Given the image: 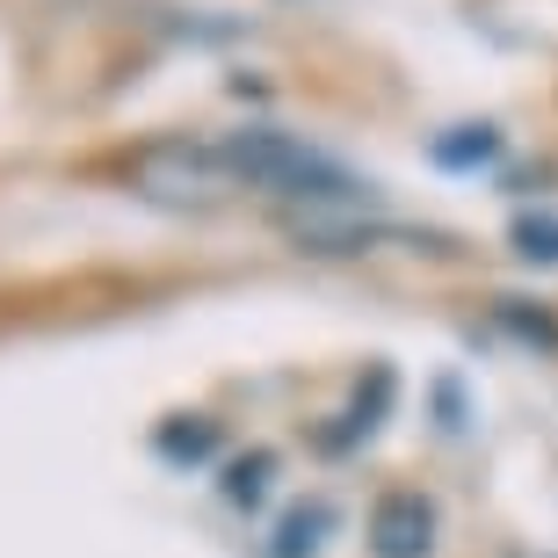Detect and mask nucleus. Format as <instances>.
<instances>
[{
    "instance_id": "423d86ee",
    "label": "nucleus",
    "mask_w": 558,
    "mask_h": 558,
    "mask_svg": "<svg viewBox=\"0 0 558 558\" xmlns=\"http://www.w3.org/2000/svg\"><path fill=\"white\" fill-rule=\"evenodd\" d=\"M327 530H333V508H327V500H305V508H290V515H283L269 558H312L319 544H327Z\"/></svg>"
},
{
    "instance_id": "6e6552de",
    "label": "nucleus",
    "mask_w": 558,
    "mask_h": 558,
    "mask_svg": "<svg viewBox=\"0 0 558 558\" xmlns=\"http://www.w3.org/2000/svg\"><path fill=\"white\" fill-rule=\"evenodd\" d=\"M269 478H276V457L269 450H247L226 464V500L232 508H262L269 500Z\"/></svg>"
},
{
    "instance_id": "39448f33",
    "label": "nucleus",
    "mask_w": 558,
    "mask_h": 558,
    "mask_svg": "<svg viewBox=\"0 0 558 558\" xmlns=\"http://www.w3.org/2000/svg\"><path fill=\"white\" fill-rule=\"evenodd\" d=\"M153 450H160L167 464H204V457H218V421L210 414H167L160 428H153Z\"/></svg>"
},
{
    "instance_id": "7ed1b4c3",
    "label": "nucleus",
    "mask_w": 558,
    "mask_h": 558,
    "mask_svg": "<svg viewBox=\"0 0 558 558\" xmlns=\"http://www.w3.org/2000/svg\"><path fill=\"white\" fill-rule=\"evenodd\" d=\"M435 500L421 486H392L371 508V558H428L435 551Z\"/></svg>"
},
{
    "instance_id": "9d476101",
    "label": "nucleus",
    "mask_w": 558,
    "mask_h": 558,
    "mask_svg": "<svg viewBox=\"0 0 558 558\" xmlns=\"http://www.w3.org/2000/svg\"><path fill=\"white\" fill-rule=\"evenodd\" d=\"M494 319H500L508 333H522V341H537V349H558V319H551V312H530L522 298H500Z\"/></svg>"
},
{
    "instance_id": "f257e3e1",
    "label": "nucleus",
    "mask_w": 558,
    "mask_h": 558,
    "mask_svg": "<svg viewBox=\"0 0 558 558\" xmlns=\"http://www.w3.org/2000/svg\"><path fill=\"white\" fill-rule=\"evenodd\" d=\"M218 153H226L240 189H276V196H298L312 210H355L371 196V182H355L349 167H333L327 153H312L283 131H232V138H218Z\"/></svg>"
},
{
    "instance_id": "20e7f679",
    "label": "nucleus",
    "mask_w": 558,
    "mask_h": 558,
    "mask_svg": "<svg viewBox=\"0 0 558 558\" xmlns=\"http://www.w3.org/2000/svg\"><path fill=\"white\" fill-rule=\"evenodd\" d=\"M385 407H392V371H385V363H371V392H355V399H349L341 428L319 435V450H349V442H363V435L385 421Z\"/></svg>"
},
{
    "instance_id": "1a4fd4ad",
    "label": "nucleus",
    "mask_w": 558,
    "mask_h": 558,
    "mask_svg": "<svg viewBox=\"0 0 558 558\" xmlns=\"http://www.w3.org/2000/svg\"><path fill=\"white\" fill-rule=\"evenodd\" d=\"M508 240H515L522 262H544V269H558V210H522L515 226H508Z\"/></svg>"
},
{
    "instance_id": "0eeeda50",
    "label": "nucleus",
    "mask_w": 558,
    "mask_h": 558,
    "mask_svg": "<svg viewBox=\"0 0 558 558\" xmlns=\"http://www.w3.org/2000/svg\"><path fill=\"white\" fill-rule=\"evenodd\" d=\"M494 153H500V131L494 124H457V131H442V138L428 145V160L450 167V174H457V167H486Z\"/></svg>"
},
{
    "instance_id": "f03ea898",
    "label": "nucleus",
    "mask_w": 558,
    "mask_h": 558,
    "mask_svg": "<svg viewBox=\"0 0 558 558\" xmlns=\"http://www.w3.org/2000/svg\"><path fill=\"white\" fill-rule=\"evenodd\" d=\"M131 189L138 196H153V204H218V196H232V167L218 145H189V138H160L145 145L138 160H131Z\"/></svg>"
}]
</instances>
